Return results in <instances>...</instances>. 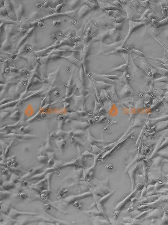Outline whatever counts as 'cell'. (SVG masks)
<instances>
[{"label": "cell", "mask_w": 168, "mask_h": 225, "mask_svg": "<svg viewBox=\"0 0 168 225\" xmlns=\"http://www.w3.org/2000/svg\"><path fill=\"white\" fill-rule=\"evenodd\" d=\"M128 21L129 24V31L127 37L125 38L124 41L122 43V45L121 46L122 47H123L124 45L127 40L128 38H129V37L133 33L135 30L144 25L146 24L140 21H134L133 20H128Z\"/></svg>", "instance_id": "6da1fadb"}, {"label": "cell", "mask_w": 168, "mask_h": 225, "mask_svg": "<svg viewBox=\"0 0 168 225\" xmlns=\"http://www.w3.org/2000/svg\"><path fill=\"white\" fill-rule=\"evenodd\" d=\"M122 9L127 13V20H136L140 18V14L137 13L132 7L127 5L122 4Z\"/></svg>", "instance_id": "7a4b0ae2"}, {"label": "cell", "mask_w": 168, "mask_h": 225, "mask_svg": "<svg viewBox=\"0 0 168 225\" xmlns=\"http://www.w3.org/2000/svg\"><path fill=\"white\" fill-rule=\"evenodd\" d=\"M109 31L110 37L112 38L115 43H120L121 41V37L119 30L116 29L115 28H113L109 29Z\"/></svg>", "instance_id": "3957f363"}, {"label": "cell", "mask_w": 168, "mask_h": 225, "mask_svg": "<svg viewBox=\"0 0 168 225\" xmlns=\"http://www.w3.org/2000/svg\"><path fill=\"white\" fill-rule=\"evenodd\" d=\"M98 4L99 5V7L100 9L103 11H109V10H120L121 11L122 10H120L119 9V8H118L117 7L115 6H113V5L111 4L109 2H103L102 1H97ZM125 12V11H124Z\"/></svg>", "instance_id": "277c9868"}, {"label": "cell", "mask_w": 168, "mask_h": 225, "mask_svg": "<svg viewBox=\"0 0 168 225\" xmlns=\"http://www.w3.org/2000/svg\"><path fill=\"white\" fill-rule=\"evenodd\" d=\"M105 13H106L108 16L112 18H117L119 16H121V12H124L120 10H109V11H105Z\"/></svg>", "instance_id": "5b68a950"}, {"label": "cell", "mask_w": 168, "mask_h": 225, "mask_svg": "<svg viewBox=\"0 0 168 225\" xmlns=\"http://www.w3.org/2000/svg\"><path fill=\"white\" fill-rule=\"evenodd\" d=\"M110 37V35L109 33V30L104 29L102 30L99 35L96 37V39L98 40H101L103 42L104 40H105L106 38H108Z\"/></svg>", "instance_id": "8992f818"}, {"label": "cell", "mask_w": 168, "mask_h": 225, "mask_svg": "<svg viewBox=\"0 0 168 225\" xmlns=\"http://www.w3.org/2000/svg\"><path fill=\"white\" fill-rule=\"evenodd\" d=\"M128 50L127 49L124 48L123 47L120 46L116 48L114 50H112L111 51L105 53V54L106 56H108V55H111L112 54L116 53H120L121 54L123 53H128Z\"/></svg>", "instance_id": "52a82bcc"}, {"label": "cell", "mask_w": 168, "mask_h": 225, "mask_svg": "<svg viewBox=\"0 0 168 225\" xmlns=\"http://www.w3.org/2000/svg\"><path fill=\"white\" fill-rule=\"evenodd\" d=\"M160 3L161 6L163 16L164 18H166L167 17H168V5L167 2H166V4H163L160 2Z\"/></svg>", "instance_id": "ba28073f"}, {"label": "cell", "mask_w": 168, "mask_h": 225, "mask_svg": "<svg viewBox=\"0 0 168 225\" xmlns=\"http://www.w3.org/2000/svg\"><path fill=\"white\" fill-rule=\"evenodd\" d=\"M91 9H92L90 7L87 6H84L82 8H81V9L80 10V16H81V17L82 16L83 17V16H85V14H86L87 12H88L89 11H91Z\"/></svg>", "instance_id": "9c48e42d"}, {"label": "cell", "mask_w": 168, "mask_h": 225, "mask_svg": "<svg viewBox=\"0 0 168 225\" xmlns=\"http://www.w3.org/2000/svg\"><path fill=\"white\" fill-rule=\"evenodd\" d=\"M109 1V2L111 4L113 5V6L117 7L120 10L124 11V10L122 9V4L120 3L119 1Z\"/></svg>", "instance_id": "30bf717a"}, {"label": "cell", "mask_w": 168, "mask_h": 225, "mask_svg": "<svg viewBox=\"0 0 168 225\" xmlns=\"http://www.w3.org/2000/svg\"><path fill=\"white\" fill-rule=\"evenodd\" d=\"M127 17H126L125 16L121 15L114 19V20L115 22L121 23L124 22V21H126L127 20Z\"/></svg>", "instance_id": "8fae6325"}, {"label": "cell", "mask_w": 168, "mask_h": 225, "mask_svg": "<svg viewBox=\"0 0 168 225\" xmlns=\"http://www.w3.org/2000/svg\"><path fill=\"white\" fill-rule=\"evenodd\" d=\"M152 36L154 38L155 40H156L158 42V43H159L161 45V46H162L163 48H164L165 51V52L166 53V54H167L168 57V48H166L165 46L163 44L162 42H161V41L159 39V38H158V37H156V36H155V35H152Z\"/></svg>", "instance_id": "7c38bea8"}, {"label": "cell", "mask_w": 168, "mask_h": 225, "mask_svg": "<svg viewBox=\"0 0 168 225\" xmlns=\"http://www.w3.org/2000/svg\"><path fill=\"white\" fill-rule=\"evenodd\" d=\"M128 66V63H126L125 64H123L121 65V66L116 68H114L112 70V71H120L121 72H124L127 69V67Z\"/></svg>", "instance_id": "4fadbf2b"}, {"label": "cell", "mask_w": 168, "mask_h": 225, "mask_svg": "<svg viewBox=\"0 0 168 225\" xmlns=\"http://www.w3.org/2000/svg\"><path fill=\"white\" fill-rule=\"evenodd\" d=\"M131 4L132 5V8L134 9L136 11H137L138 8L140 6H142L139 2L137 1H131Z\"/></svg>", "instance_id": "5bb4252c"}, {"label": "cell", "mask_w": 168, "mask_h": 225, "mask_svg": "<svg viewBox=\"0 0 168 225\" xmlns=\"http://www.w3.org/2000/svg\"><path fill=\"white\" fill-rule=\"evenodd\" d=\"M132 50L137 55H138L140 57H148H148H149V56L148 55L144 54V53H143V52L141 51L140 50H138L135 49H134V48H132Z\"/></svg>", "instance_id": "9a60e30c"}, {"label": "cell", "mask_w": 168, "mask_h": 225, "mask_svg": "<svg viewBox=\"0 0 168 225\" xmlns=\"http://www.w3.org/2000/svg\"><path fill=\"white\" fill-rule=\"evenodd\" d=\"M167 24H168V17H167L166 18H164V19H163L160 21H158L156 27L163 26L164 25H166Z\"/></svg>", "instance_id": "2e32d148"}, {"label": "cell", "mask_w": 168, "mask_h": 225, "mask_svg": "<svg viewBox=\"0 0 168 225\" xmlns=\"http://www.w3.org/2000/svg\"><path fill=\"white\" fill-rule=\"evenodd\" d=\"M155 67L156 68V69L158 70V72L162 74L163 75H164V76H166V75H168V70L165 69V68H162L156 67V66Z\"/></svg>", "instance_id": "e0dca14e"}, {"label": "cell", "mask_w": 168, "mask_h": 225, "mask_svg": "<svg viewBox=\"0 0 168 225\" xmlns=\"http://www.w3.org/2000/svg\"><path fill=\"white\" fill-rule=\"evenodd\" d=\"M124 22L121 23H114V26L113 28H115L116 29L118 30H122L123 27V24Z\"/></svg>", "instance_id": "ac0fdd59"}, {"label": "cell", "mask_w": 168, "mask_h": 225, "mask_svg": "<svg viewBox=\"0 0 168 225\" xmlns=\"http://www.w3.org/2000/svg\"><path fill=\"white\" fill-rule=\"evenodd\" d=\"M89 4L90 8L92 9H97L99 7V5L98 4L95 2H90Z\"/></svg>", "instance_id": "d6986e66"}, {"label": "cell", "mask_w": 168, "mask_h": 225, "mask_svg": "<svg viewBox=\"0 0 168 225\" xmlns=\"http://www.w3.org/2000/svg\"><path fill=\"white\" fill-rule=\"evenodd\" d=\"M13 185L12 184H10V183H5L4 184V185H3V187L5 189H6V190H7V189H11V188H12L13 187Z\"/></svg>", "instance_id": "ffe728a7"}, {"label": "cell", "mask_w": 168, "mask_h": 225, "mask_svg": "<svg viewBox=\"0 0 168 225\" xmlns=\"http://www.w3.org/2000/svg\"><path fill=\"white\" fill-rule=\"evenodd\" d=\"M147 17H148V19H152V20L153 19H156V13L154 12H151L149 13V14L148 15V16H147Z\"/></svg>", "instance_id": "44dd1931"}, {"label": "cell", "mask_w": 168, "mask_h": 225, "mask_svg": "<svg viewBox=\"0 0 168 225\" xmlns=\"http://www.w3.org/2000/svg\"><path fill=\"white\" fill-rule=\"evenodd\" d=\"M63 6H64V4H62V3H61V4H58V5H57V6L56 7V10H55V11H56V12H59L60 11L62 10V9L63 7Z\"/></svg>", "instance_id": "7402d4cb"}, {"label": "cell", "mask_w": 168, "mask_h": 225, "mask_svg": "<svg viewBox=\"0 0 168 225\" xmlns=\"http://www.w3.org/2000/svg\"><path fill=\"white\" fill-rule=\"evenodd\" d=\"M61 24V21L58 20V21H54L52 22V25L54 26H59Z\"/></svg>", "instance_id": "603a6c76"}, {"label": "cell", "mask_w": 168, "mask_h": 225, "mask_svg": "<svg viewBox=\"0 0 168 225\" xmlns=\"http://www.w3.org/2000/svg\"><path fill=\"white\" fill-rule=\"evenodd\" d=\"M151 21H152V25L154 26L155 27H156L158 22L157 19L156 18V19H152V20H151Z\"/></svg>", "instance_id": "cb8c5ba5"}, {"label": "cell", "mask_w": 168, "mask_h": 225, "mask_svg": "<svg viewBox=\"0 0 168 225\" xmlns=\"http://www.w3.org/2000/svg\"><path fill=\"white\" fill-rule=\"evenodd\" d=\"M19 33L21 34H25L27 33V30L25 28H21L19 29Z\"/></svg>", "instance_id": "d4e9b609"}, {"label": "cell", "mask_w": 168, "mask_h": 225, "mask_svg": "<svg viewBox=\"0 0 168 225\" xmlns=\"http://www.w3.org/2000/svg\"><path fill=\"white\" fill-rule=\"evenodd\" d=\"M91 32H92V31H91L90 27H89L88 29L87 30V37H90V35H91Z\"/></svg>", "instance_id": "484cf974"}, {"label": "cell", "mask_w": 168, "mask_h": 225, "mask_svg": "<svg viewBox=\"0 0 168 225\" xmlns=\"http://www.w3.org/2000/svg\"><path fill=\"white\" fill-rule=\"evenodd\" d=\"M37 25L39 27H43L45 25V24L43 21H40L37 24Z\"/></svg>", "instance_id": "4316f807"}, {"label": "cell", "mask_w": 168, "mask_h": 225, "mask_svg": "<svg viewBox=\"0 0 168 225\" xmlns=\"http://www.w3.org/2000/svg\"><path fill=\"white\" fill-rule=\"evenodd\" d=\"M49 6V3L48 2H45V3H44L43 6L45 8H47V7H48Z\"/></svg>", "instance_id": "83f0119b"}, {"label": "cell", "mask_w": 168, "mask_h": 225, "mask_svg": "<svg viewBox=\"0 0 168 225\" xmlns=\"http://www.w3.org/2000/svg\"><path fill=\"white\" fill-rule=\"evenodd\" d=\"M19 11H20V13H23L24 11V8H23L22 6L20 7V8H19Z\"/></svg>", "instance_id": "f1b7e54d"}, {"label": "cell", "mask_w": 168, "mask_h": 225, "mask_svg": "<svg viewBox=\"0 0 168 225\" xmlns=\"http://www.w3.org/2000/svg\"><path fill=\"white\" fill-rule=\"evenodd\" d=\"M158 62L160 63V64H161L162 65H163V66L166 67V68L168 69V64H163V63H161V62Z\"/></svg>", "instance_id": "f546056e"}, {"label": "cell", "mask_w": 168, "mask_h": 225, "mask_svg": "<svg viewBox=\"0 0 168 225\" xmlns=\"http://www.w3.org/2000/svg\"><path fill=\"white\" fill-rule=\"evenodd\" d=\"M52 38L53 39V40H56L57 39V37H56V35H52Z\"/></svg>", "instance_id": "4dcf8cb0"}, {"label": "cell", "mask_w": 168, "mask_h": 225, "mask_svg": "<svg viewBox=\"0 0 168 225\" xmlns=\"http://www.w3.org/2000/svg\"><path fill=\"white\" fill-rule=\"evenodd\" d=\"M165 37H166V38H168V30H167V31H166L165 32Z\"/></svg>", "instance_id": "1f68e13d"}, {"label": "cell", "mask_w": 168, "mask_h": 225, "mask_svg": "<svg viewBox=\"0 0 168 225\" xmlns=\"http://www.w3.org/2000/svg\"><path fill=\"white\" fill-rule=\"evenodd\" d=\"M37 7L38 8H40L41 7V4L40 3H37Z\"/></svg>", "instance_id": "d6a6232c"}]
</instances>
